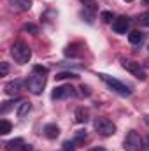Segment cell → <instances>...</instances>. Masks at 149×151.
<instances>
[{"instance_id":"d4e9b609","label":"cell","mask_w":149,"mask_h":151,"mask_svg":"<svg viewBox=\"0 0 149 151\" xmlns=\"http://www.w3.org/2000/svg\"><path fill=\"white\" fill-rule=\"evenodd\" d=\"M75 46H69L67 49H65V55L67 56H77L79 55V49H74Z\"/></svg>"},{"instance_id":"9a60e30c","label":"cell","mask_w":149,"mask_h":151,"mask_svg":"<svg viewBox=\"0 0 149 151\" xmlns=\"http://www.w3.org/2000/svg\"><path fill=\"white\" fill-rule=\"evenodd\" d=\"M128 40H130V44H140L144 40V34L139 32V30H133V32L128 34Z\"/></svg>"},{"instance_id":"ba28073f","label":"cell","mask_w":149,"mask_h":151,"mask_svg":"<svg viewBox=\"0 0 149 151\" xmlns=\"http://www.w3.org/2000/svg\"><path fill=\"white\" fill-rule=\"evenodd\" d=\"M128 28H130V19L125 18V16L116 18V19L112 21V30H114L116 34H126Z\"/></svg>"},{"instance_id":"2e32d148","label":"cell","mask_w":149,"mask_h":151,"mask_svg":"<svg viewBox=\"0 0 149 151\" xmlns=\"http://www.w3.org/2000/svg\"><path fill=\"white\" fill-rule=\"evenodd\" d=\"M11 128H12V125H11L7 119H0V134H2V135H7V134L11 132Z\"/></svg>"},{"instance_id":"5b68a950","label":"cell","mask_w":149,"mask_h":151,"mask_svg":"<svg viewBox=\"0 0 149 151\" xmlns=\"http://www.w3.org/2000/svg\"><path fill=\"white\" fill-rule=\"evenodd\" d=\"M27 88L30 90V93L34 95H40L42 90L46 88V76H40V74H34L27 79Z\"/></svg>"},{"instance_id":"44dd1931","label":"cell","mask_w":149,"mask_h":151,"mask_svg":"<svg viewBox=\"0 0 149 151\" xmlns=\"http://www.w3.org/2000/svg\"><path fill=\"white\" fill-rule=\"evenodd\" d=\"M47 72H49V69H47V67H44V65H34V74L46 76Z\"/></svg>"},{"instance_id":"484cf974","label":"cell","mask_w":149,"mask_h":151,"mask_svg":"<svg viewBox=\"0 0 149 151\" xmlns=\"http://www.w3.org/2000/svg\"><path fill=\"white\" fill-rule=\"evenodd\" d=\"M88 9H91V11H97V4H95V0H81Z\"/></svg>"},{"instance_id":"83f0119b","label":"cell","mask_w":149,"mask_h":151,"mask_svg":"<svg viewBox=\"0 0 149 151\" xmlns=\"http://www.w3.org/2000/svg\"><path fill=\"white\" fill-rule=\"evenodd\" d=\"M81 95H86V97H88V95H91V91H90V88L82 84V86H81Z\"/></svg>"},{"instance_id":"277c9868","label":"cell","mask_w":149,"mask_h":151,"mask_svg":"<svg viewBox=\"0 0 149 151\" xmlns=\"http://www.w3.org/2000/svg\"><path fill=\"white\" fill-rule=\"evenodd\" d=\"M123 148H125V151H144V141L135 130H132L126 134V137L123 141Z\"/></svg>"},{"instance_id":"52a82bcc","label":"cell","mask_w":149,"mask_h":151,"mask_svg":"<svg viewBox=\"0 0 149 151\" xmlns=\"http://www.w3.org/2000/svg\"><path fill=\"white\" fill-rule=\"evenodd\" d=\"M75 97V88L70 84H62V86H56L53 91H51V99L53 100H65V99H72Z\"/></svg>"},{"instance_id":"9c48e42d","label":"cell","mask_w":149,"mask_h":151,"mask_svg":"<svg viewBox=\"0 0 149 151\" xmlns=\"http://www.w3.org/2000/svg\"><path fill=\"white\" fill-rule=\"evenodd\" d=\"M21 86H23V81H21V79H14V81H9V83L4 86V91H5L9 97H14V95L19 93Z\"/></svg>"},{"instance_id":"1f68e13d","label":"cell","mask_w":149,"mask_h":151,"mask_svg":"<svg viewBox=\"0 0 149 151\" xmlns=\"http://www.w3.org/2000/svg\"><path fill=\"white\" fill-rule=\"evenodd\" d=\"M142 4H144V5H149V0H142Z\"/></svg>"},{"instance_id":"3957f363","label":"cell","mask_w":149,"mask_h":151,"mask_svg":"<svg viewBox=\"0 0 149 151\" xmlns=\"http://www.w3.org/2000/svg\"><path fill=\"white\" fill-rule=\"evenodd\" d=\"M93 127H95V130L98 132V135H102V137H111L116 134V125L112 123L111 119H107V118H95V121H93Z\"/></svg>"},{"instance_id":"ffe728a7","label":"cell","mask_w":149,"mask_h":151,"mask_svg":"<svg viewBox=\"0 0 149 151\" xmlns=\"http://www.w3.org/2000/svg\"><path fill=\"white\" fill-rule=\"evenodd\" d=\"M100 18H102V21H105V23H112V19H114V14H112L111 11H104V12L100 14Z\"/></svg>"},{"instance_id":"e0dca14e","label":"cell","mask_w":149,"mask_h":151,"mask_svg":"<svg viewBox=\"0 0 149 151\" xmlns=\"http://www.w3.org/2000/svg\"><path fill=\"white\" fill-rule=\"evenodd\" d=\"M23 32H28V34H32V35H37L39 27L34 25V23H25V25H23Z\"/></svg>"},{"instance_id":"4316f807","label":"cell","mask_w":149,"mask_h":151,"mask_svg":"<svg viewBox=\"0 0 149 151\" xmlns=\"http://www.w3.org/2000/svg\"><path fill=\"white\" fill-rule=\"evenodd\" d=\"M9 74V65L5 62H0V76H7Z\"/></svg>"},{"instance_id":"8fae6325","label":"cell","mask_w":149,"mask_h":151,"mask_svg":"<svg viewBox=\"0 0 149 151\" xmlns=\"http://www.w3.org/2000/svg\"><path fill=\"white\" fill-rule=\"evenodd\" d=\"M23 148H25V141L19 137L5 142V151H23Z\"/></svg>"},{"instance_id":"7a4b0ae2","label":"cell","mask_w":149,"mask_h":151,"mask_svg":"<svg viewBox=\"0 0 149 151\" xmlns=\"http://www.w3.org/2000/svg\"><path fill=\"white\" fill-rule=\"evenodd\" d=\"M98 77L111 88L112 91H116V93H119V95H123V97H130L132 95V90L125 84V83H121L119 79H116V77H112L109 74H98Z\"/></svg>"},{"instance_id":"d6a6232c","label":"cell","mask_w":149,"mask_h":151,"mask_svg":"<svg viewBox=\"0 0 149 151\" xmlns=\"http://www.w3.org/2000/svg\"><path fill=\"white\" fill-rule=\"evenodd\" d=\"M125 2H133V0H125Z\"/></svg>"},{"instance_id":"30bf717a","label":"cell","mask_w":149,"mask_h":151,"mask_svg":"<svg viewBox=\"0 0 149 151\" xmlns=\"http://www.w3.org/2000/svg\"><path fill=\"white\" fill-rule=\"evenodd\" d=\"M9 4H11V9L16 12H25L32 7L30 0H9Z\"/></svg>"},{"instance_id":"4dcf8cb0","label":"cell","mask_w":149,"mask_h":151,"mask_svg":"<svg viewBox=\"0 0 149 151\" xmlns=\"http://www.w3.org/2000/svg\"><path fill=\"white\" fill-rule=\"evenodd\" d=\"M144 123H146V125H149V116H148V114L144 116Z\"/></svg>"},{"instance_id":"cb8c5ba5","label":"cell","mask_w":149,"mask_h":151,"mask_svg":"<svg viewBox=\"0 0 149 151\" xmlns=\"http://www.w3.org/2000/svg\"><path fill=\"white\" fill-rule=\"evenodd\" d=\"M84 139H86V132H84V130H77V132H75V139L74 141L79 144V142H82Z\"/></svg>"},{"instance_id":"5bb4252c","label":"cell","mask_w":149,"mask_h":151,"mask_svg":"<svg viewBox=\"0 0 149 151\" xmlns=\"http://www.w3.org/2000/svg\"><path fill=\"white\" fill-rule=\"evenodd\" d=\"M32 111V104L30 102H27V100H23L19 106H18V111H16V114H18V118H25L27 114Z\"/></svg>"},{"instance_id":"4fadbf2b","label":"cell","mask_w":149,"mask_h":151,"mask_svg":"<svg viewBox=\"0 0 149 151\" xmlns=\"http://www.w3.org/2000/svg\"><path fill=\"white\" fill-rule=\"evenodd\" d=\"M90 119V111L86 107H77L75 109V121L77 123H86Z\"/></svg>"},{"instance_id":"ac0fdd59","label":"cell","mask_w":149,"mask_h":151,"mask_svg":"<svg viewBox=\"0 0 149 151\" xmlns=\"http://www.w3.org/2000/svg\"><path fill=\"white\" fill-rule=\"evenodd\" d=\"M75 77H77L75 72H58L56 74V79L58 81H62V79H75Z\"/></svg>"},{"instance_id":"7402d4cb","label":"cell","mask_w":149,"mask_h":151,"mask_svg":"<svg viewBox=\"0 0 149 151\" xmlns=\"http://www.w3.org/2000/svg\"><path fill=\"white\" fill-rule=\"evenodd\" d=\"M137 21H139L142 27H149V11H148V12H144V14H140Z\"/></svg>"},{"instance_id":"d6986e66","label":"cell","mask_w":149,"mask_h":151,"mask_svg":"<svg viewBox=\"0 0 149 151\" xmlns=\"http://www.w3.org/2000/svg\"><path fill=\"white\" fill-rule=\"evenodd\" d=\"M14 102H16V99H14V100H7V102H4V104H2V107H0V113L5 114L9 109H12V107H14Z\"/></svg>"},{"instance_id":"603a6c76","label":"cell","mask_w":149,"mask_h":151,"mask_svg":"<svg viewBox=\"0 0 149 151\" xmlns=\"http://www.w3.org/2000/svg\"><path fill=\"white\" fill-rule=\"evenodd\" d=\"M75 141H65L63 142V151H75Z\"/></svg>"},{"instance_id":"7c38bea8","label":"cell","mask_w":149,"mask_h":151,"mask_svg":"<svg viewBox=\"0 0 149 151\" xmlns=\"http://www.w3.org/2000/svg\"><path fill=\"white\" fill-rule=\"evenodd\" d=\"M44 135H46L47 139H56V137L60 135V128H58V125H54V123H47V125L44 127Z\"/></svg>"},{"instance_id":"f1b7e54d","label":"cell","mask_w":149,"mask_h":151,"mask_svg":"<svg viewBox=\"0 0 149 151\" xmlns=\"http://www.w3.org/2000/svg\"><path fill=\"white\" fill-rule=\"evenodd\" d=\"M90 151H107L105 148H91Z\"/></svg>"},{"instance_id":"6da1fadb","label":"cell","mask_w":149,"mask_h":151,"mask_svg":"<svg viewBox=\"0 0 149 151\" xmlns=\"http://www.w3.org/2000/svg\"><path fill=\"white\" fill-rule=\"evenodd\" d=\"M11 55H12V58H14L18 63H27V62H30V58H32V49H30V46H28L27 42L18 40V42L12 44Z\"/></svg>"},{"instance_id":"f546056e","label":"cell","mask_w":149,"mask_h":151,"mask_svg":"<svg viewBox=\"0 0 149 151\" xmlns=\"http://www.w3.org/2000/svg\"><path fill=\"white\" fill-rule=\"evenodd\" d=\"M23 151H32V146H30V144H25V148H23Z\"/></svg>"},{"instance_id":"8992f818","label":"cell","mask_w":149,"mask_h":151,"mask_svg":"<svg viewBox=\"0 0 149 151\" xmlns=\"http://www.w3.org/2000/svg\"><path fill=\"white\" fill-rule=\"evenodd\" d=\"M121 67H123L125 70H128L132 76H135L137 79H140V81L146 79V72H144V69L140 67L139 62H133V60H126V58H123V60H121Z\"/></svg>"}]
</instances>
